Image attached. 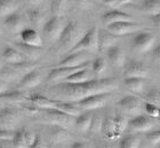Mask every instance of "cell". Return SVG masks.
Returning a JSON list of instances; mask_svg holds the SVG:
<instances>
[{"mask_svg": "<svg viewBox=\"0 0 160 148\" xmlns=\"http://www.w3.org/2000/svg\"><path fill=\"white\" fill-rule=\"evenodd\" d=\"M12 142H13L14 148H28L25 139H24V129H20L15 131Z\"/></svg>", "mask_w": 160, "mask_h": 148, "instance_id": "37", "label": "cell"}, {"mask_svg": "<svg viewBox=\"0 0 160 148\" xmlns=\"http://www.w3.org/2000/svg\"><path fill=\"white\" fill-rule=\"evenodd\" d=\"M118 106L122 109L123 112L132 114V115H141V113L144 108V102L138 97L128 95L125 96L118 102Z\"/></svg>", "mask_w": 160, "mask_h": 148, "instance_id": "7", "label": "cell"}, {"mask_svg": "<svg viewBox=\"0 0 160 148\" xmlns=\"http://www.w3.org/2000/svg\"><path fill=\"white\" fill-rule=\"evenodd\" d=\"M10 90V83L5 82L2 80H0V95L1 93H5V92L9 91Z\"/></svg>", "mask_w": 160, "mask_h": 148, "instance_id": "47", "label": "cell"}, {"mask_svg": "<svg viewBox=\"0 0 160 148\" xmlns=\"http://www.w3.org/2000/svg\"><path fill=\"white\" fill-rule=\"evenodd\" d=\"M27 98L28 96L25 95L24 91L9 90V91L0 95V107L2 108V106H5L6 104H12V103H22L24 100H27Z\"/></svg>", "mask_w": 160, "mask_h": 148, "instance_id": "19", "label": "cell"}, {"mask_svg": "<svg viewBox=\"0 0 160 148\" xmlns=\"http://www.w3.org/2000/svg\"><path fill=\"white\" fill-rule=\"evenodd\" d=\"M1 58L3 59V62L8 63V65H16V64L25 62V58L12 46H7L3 49Z\"/></svg>", "mask_w": 160, "mask_h": 148, "instance_id": "24", "label": "cell"}, {"mask_svg": "<svg viewBox=\"0 0 160 148\" xmlns=\"http://www.w3.org/2000/svg\"><path fill=\"white\" fill-rule=\"evenodd\" d=\"M27 102H29L30 104H32L37 108L41 109V111H43V109H55L57 104L56 100H54V99L49 98V97H46V96L38 95V93L28 97Z\"/></svg>", "mask_w": 160, "mask_h": 148, "instance_id": "16", "label": "cell"}, {"mask_svg": "<svg viewBox=\"0 0 160 148\" xmlns=\"http://www.w3.org/2000/svg\"><path fill=\"white\" fill-rule=\"evenodd\" d=\"M123 84L129 91L135 93H141L144 88L143 79H138V78H126L123 80Z\"/></svg>", "mask_w": 160, "mask_h": 148, "instance_id": "30", "label": "cell"}, {"mask_svg": "<svg viewBox=\"0 0 160 148\" xmlns=\"http://www.w3.org/2000/svg\"><path fill=\"white\" fill-rule=\"evenodd\" d=\"M147 140L150 142V145H159L160 144V129L159 130H152L150 132H147Z\"/></svg>", "mask_w": 160, "mask_h": 148, "instance_id": "42", "label": "cell"}, {"mask_svg": "<svg viewBox=\"0 0 160 148\" xmlns=\"http://www.w3.org/2000/svg\"><path fill=\"white\" fill-rule=\"evenodd\" d=\"M89 66V63L88 64H85L82 66H78V67H55L49 72L48 76H47V82L48 83H61L63 82L64 80H67L69 76H71L73 73L78 72L80 69H86Z\"/></svg>", "mask_w": 160, "mask_h": 148, "instance_id": "8", "label": "cell"}, {"mask_svg": "<svg viewBox=\"0 0 160 148\" xmlns=\"http://www.w3.org/2000/svg\"><path fill=\"white\" fill-rule=\"evenodd\" d=\"M126 78H138L144 79L148 76V69L140 62H130L125 71Z\"/></svg>", "mask_w": 160, "mask_h": 148, "instance_id": "18", "label": "cell"}, {"mask_svg": "<svg viewBox=\"0 0 160 148\" xmlns=\"http://www.w3.org/2000/svg\"><path fill=\"white\" fill-rule=\"evenodd\" d=\"M0 148H14L13 142L10 140H1L0 141Z\"/></svg>", "mask_w": 160, "mask_h": 148, "instance_id": "51", "label": "cell"}, {"mask_svg": "<svg viewBox=\"0 0 160 148\" xmlns=\"http://www.w3.org/2000/svg\"><path fill=\"white\" fill-rule=\"evenodd\" d=\"M117 87L118 82L114 78H101L83 83H56L49 89V93L55 97L54 100L56 102L74 104L89 96L113 91Z\"/></svg>", "mask_w": 160, "mask_h": 148, "instance_id": "1", "label": "cell"}, {"mask_svg": "<svg viewBox=\"0 0 160 148\" xmlns=\"http://www.w3.org/2000/svg\"><path fill=\"white\" fill-rule=\"evenodd\" d=\"M24 139H25V144H27L28 148H30L34 144V141H36L37 136L34 135L32 131H30V130L24 129Z\"/></svg>", "mask_w": 160, "mask_h": 148, "instance_id": "44", "label": "cell"}, {"mask_svg": "<svg viewBox=\"0 0 160 148\" xmlns=\"http://www.w3.org/2000/svg\"><path fill=\"white\" fill-rule=\"evenodd\" d=\"M143 111L147 113V115L149 117H158V114H159V107L153 104H149V103L144 102V108Z\"/></svg>", "mask_w": 160, "mask_h": 148, "instance_id": "43", "label": "cell"}, {"mask_svg": "<svg viewBox=\"0 0 160 148\" xmlns=\"http://www.w3.org/2000/svg\"><path fill=\"white\" fill-rule=\"evenodd\" d=\"M151 21H152L154 26L160 31V13L157 14V15H154V16H151Z\"/></svg>", "mask_w": 160, "mask_h": 148, "instance_id": "49", "label": "cell"}, {"mask_svg": "<svg viewBox=\"0 0 160 148\" xmlns=\"http://www.w3.org/2000/svg\"><path fill=\"white\" fill-rule=\"evenodd\" d=\"M102 22L108 26L110 24L119 23V22H134V18L121 10H110L102 16Z\"/></svg>", "mask_w": 160, "mask_h": 148, "instance_id": "17", "label": "cell"}, {"mask_svg": "<svg viewBox=\"0 0 160 148\" xmlns=\"http://www.w3.org/2000/svg\"><path fill=\"white\" fill-rule=\"evenodd\" d=\"M107 56L109 62L116 67H121L125 64V53L122 48L118 45L107 50Z\"/></svg>", "mask_w": 160, "mask_h": 148, "instance_id": "20", "label": "cell"}, {"mask_svg": "<svg viewBox=\"0 0 160 148\" xmlns=\"http://www.w3.org/2000/svg\"><path fill=\"white\" fill-rule=\"evenodd\" d=\"M158 117H160V107H159V114H158Z\"/></svg>", "mask_w": 160, "mask_h": 148, "instance_id": "54", "label": "cell"}, {"mask_svg": "<svg viewBox=\"0 0 160 148\" xmlns=\"http://www.w3.org/2000/svg\"><path fill=\"white\" fill-rule=\"evenodd\" d=\"M152 58H153L154 62L160 63V45H158L152 51Z\"/></svg>", "mask_w": 160, "mask_h": 148, "instance_id": "48", "label": "cell"}, {"mask_svg": "<svg viewBox=\"0 0 160 148\" xmlns=\"http://www.w3.org/2000/svg\"><path fill=\"white\" fill-rule=\"evenodd\" d=\"M14 48H15L24 58L30 59V62H34V60L40 56V54H41L39 48L28 46V45H25V43H23V42H16Z\"/></svg>", "mask_w": 160, "mask_h": 148, "instance_id": "21", "label": "cell"}, {"mask_svg": "<svg viewBox=\"0 0 160 148\" xmlns=\"http://www.w3.org/2000/svg\"><path fill=\"white\" fill-rule=\"evenodd\" d=\"M118 40H119L118 36L111 34L110 32H108L107 30H98V32H97V48H98V51H107L108 49H110L111 47L117 46Z\"/></svg>", "mask_w": 160, "mask_h": 148, "instance_id": "13", "label": "cell"}, {"mask_svg": "<svg viewBox=\"0 0 160 148\" xmlns=\"http://www.w3.org/2000/svg\"><path fill=\"white\" fill-rule=\"evenodd\" d=\"M141 10L149 14L151 16H154L160 13V0H145L142 1L140 6Z\"/></svg>", "mask_w": 160, "mask_h": 148, "instance_id": "29", "label": "cell"}, {"mask_svg": "<svg viewBox=\"0 0 160 148\" xmlns=\"http://www.w3.org/2000/svg\"><path fill=\"white\" fill-rule=\"evenodd\" d=\"M3 66H5V64H3V59L1 58V57H0V69H2Z\"/></svg>", "mask_w": 160, "mask_h": 148, "instance_id": "52", "label": "cell"}, {"mask_svg": "<svg viewBox=\"0 0 160 148\" xmlns=\"http://www.w3.org/2000/svg\"><path fill=\"white\" fill-rule=\"evenodd\" d=\"M0 34H1V31H0Z\"/></svg>", "mask_w": 160, "mask_h": 148, "instance_id": "56", "label": "cell"}, {"mask_svg": "<svg viewBox=\"0 0 160 148\" xmlns=\"http://www.w3.org/2000/svg\"><path fill=\"white\" fill-rule=\"evenodd\" d=\"M68 10V2L64 0H54L50 2V13L53 17H63Z\"/></svg>", "mask_w": 160, "mask_h": 148, "instance_id": "31", "label": "cell"}, {"mask_svg": "<svg viewBox=\"0 0 160 148\" xmlns=\"http://www.w3.org/2000/svg\"><path fill=\"white\" fill-rule=\"evenodd\" d=\"M71 148H89L87 142L85 141H74L72 145H71Z\"/></svg>", "mask_w": 160, "mask_h": 148, "instance_id": "50", "label": "cell"}, {"mask_svg": "<svg viewBox=\"0 0 160 148\" xmlns=\"http://www.w3.org/2000/svg\"><path fill=\"white\" fill-rule=\"evenodd\" d=\"M154 36L149 32L141 31L133 39V49L138 54H144L153 47Z\"/></svg>", "mask_w": 160, "mask_h": 148, "instance_id": "10", "label": "cell"}, {"mask_svg": "<svg viewBox=\"0 0 160 148\" xmlns=\"http://www.w3.org/2000/svg\"><path fill=\"white\" fill-rule=\"evenodd\" d=\"M65 25L67 23H65L64 17H52L48 21H46L45 25L42 26V32L47 39L55 41L60 39Z\"/></svg>", "mask_w": 160, "mask_h": 148, "instance_id": "4", "label": "cell"}, {"mask_svg": "<svg viewBox=\"0 0 160 148\" xmlns=\"http://www.w3.org/2000/svg\"><path fill=\"white\" fill-rule=\"evenodd\" d=\"M14 133L15 131L13 130H7V129H1L0 128V141L1 140H13Z\"/></svg>", "mask_w": 160, "mask_h": 148, "instance_id": "45", "label": "cell"}, {"mask_svg": "<svg viewBox=\"0 0 160 148\" xmlns=\"http://www.w3.org/2000/svg\"><path fill=\"white\" fill-rule=\"evenodd\" d=\"M158 148H160V144H159V146H158Z\"/></svg>", "mask_w": 160, "mask_h": 148, "instance_id": "55", "label": "cell"}, {"mask_svg": "<svg viewBox=\"0 0 160 148\" xmlns=\"http://www.w3.org/2000/svg\"><path fill=\"white\" fill-rule=\"evenodd\" d=\"M141 144V139L136 135H128L120 139L119 148H138Z\"/></svg>", "mask_w": 160, "mask_h": 148, "instance_id": "33", "label": "cell"}, {"mask_svg": "<svg viewBox=\"0 0 160 148\" xmlns=\"http://www.w3.org/2000/svg\"><path fill=\"white\" fill-rule=\"evenodd\" d=\"M113 122H114V127H116V132L117 135L119 136L121 132L125 131V129L128 127V121L127 118L122 115H118L116 117H113Z\"/></svg>", "mask_w": 160, "mask_h": 148, "instance_id": "39", "label": "cell"}, {"mask_svg": "<svg viewBox=\"0 0 160 148\" xmlns=\"http://www.w3.org/2000/svg\"><path fill=\"white\" fill-rule=\"evenodd\" d=\"M20 76V74L10 65H5L2 69H0V80H2L5 82L12 83L14 81H16Z\"/></svg>", "mask_w": 160, "mask_h": 148, "instance_id": "32", "label": "cell"}, {"mask_svg": "<svg viewBox=\"0 0 160 148\" xmlns=\"http://www.w3.org/2000/svg\"><path fill=\"white\" fill-rule=\"evenodd\" d=\"M94 74L93 71L89 69V66L86 67V69H82L78 71V72L73 73L71 76H69L67 80H64L63 82L67 83H83L87 82V81H90V80H94Z\"/></svg>", "mask_w": 160, "mask_h": 148, "instance_id": "22", "label": "cell"}, {"mask_svg": "<svg viewBox=\"0 0 160 148\" xmlns=\"http://www.w3.org/2000/svg\"><path fill=\"white\" fill-rule=\"evenodd\" d=\"M143 99L145 103L149 104H153V105L160 107V90L157 89H151L148 92H145L143 95Z\"/></svg>", "mask_w": 160, "mask_h": 148, "instance_id": "36", "label": "cell"}, {"mask_svg": "<svg viewBox=\"0 0 160 148\" xmlns=\"http://www.w3.org/2000/svg\"><path fill=\"white\" fill-rule=\"evenodd\" d=\"M83 34H85V32L81 29V26H80L77 22L72 21V22L67 23L63 32L61 34L60 39H58V42H60L61 47L64 50L70 51L79 42V40L82 38Z\"/></svg>", "mask_w": 160, "mask_h": 148, "instance_id": "2", "label": "cell"}, {"mask_svg": "<svg viewBox=\"0 0 160 148\" xmlns=\"http://www.w3.org/2000/svg\"><path fill=\"white\" fill-rule=\"evenodd\" d=\"M107 69V60L103 57H97L92 63V71L94 74H102Z\"/></svg>", "mask_w": 160, "mask_h": 148, "instance_id": "38", "label": "cell"}, {"mask_svg": "<svg viewBox=\"0 0 160 148\" xmlns=\"http://www.w3.org/2000/svg\"><path fill=\"white\" fill-rule=\"evenodd\" d=\"M103 120L101 115H95L92 117V123H90L89 131L93 133H100L102 131V127H103Z\"/></svg>", "mask_w": 160, "mask_h": 148, "instance_id": "40", "label": "cell"}, {"mask_svg": "<svg viewBox=\"0 0 160 148\" xmlns=\"http://www.w3.org/2000/svg\"><path fill=\"white\" fill-rule=\"evenodd\" d=\"M55 109H58V111L67 114L68 116H71V117H77V116H79L81 114V109H79L77 106H74L71 103L57 102Z\"/></svg>", "mask_w": 160, "mask_h": 148, "instance_id": "28", "label": "cell"}, {"mask_svg": "<svg viewBox=\"0 0 160 148\" xmlns=\"http://www.w3.org/2000/svg\"><path fill=\"white\" fill-rule=\"evenodd\" d=\"M105 30L108 32H110L111 34L119 38L121 36H126V34H130V33L141 32L142 25H140L136 22H119V23L108 25Z\"/></svg>", "mask_w": 160, "mask_h": 148, "instance_id": "9", "label": "cell"}, {"mask_svg": "<svg viewBox=\"0 0 160 148\" xmlns=\"http://www.w3.org/2000/svg\"><path fill=\"white\" fill-rule=\"evenodd\" d=\"M128 127L132 130L137 132H150L153 130V122L149 116H145L143 114L137 116H134L132 120L128 121Z\"/></svg>", "mask_w": 160, "mask_h": 148, "instance_id": "12", "label": "cell"}, {"mask_svg": "<svg viewBox=\"0 0 160 148\" xmlns=\"http://www.w3.org/2000/svg\"><path fill=\"white\" fill-rule=\"evenodd\" d=\"M30 148H47V146H46V144L43 142L42 138H41V137H39V136H37L36 141H34V144L31 146Z\"/></svg>", "mask_w": 160, "mask_h": 148, "instance_id": "46", "label": "cell"}, {"mask_svg": "<svg viewBox=\"0 0 160 148\" xmlns=\"http://www.w3.org/2000/svg\"><path fill=\"white\" fill-rule=\"evenodd\" d=\"M92 117L93 116L90 114H80L79 116L76 117L74 124L77 127V129L81 132H87L89 131L90 123H92Z\"/></svg>", "mask_w": 160, "mask_h": 148, "instance_id": "34", "label": "cell"}, {"mask_svg": "<svg viewBox=\"0 0 160 148\" xmlns=\"http://www.w3.org/2000/svg\"><path fill=\"white\" fill-rule=\"evenodd\" d=\"M20 3L14 0H0V17H7L16 13Z\"/></svg>", "mask_w": 160, "mask_h": 148, "instance_id": "27", "label": "cell"}, {"mask_svg": "<svg viewBox=\"0 0 160 148\" xmlns=\"http://www.w3.org/2000/svg\"><path fill=\"white\" fill-rule=\"evenodd\" d=\"M130 2L132 1H129V0H105V1H103L104 5L111 7L112 10H119V8L126 6Z\"/></svg>", "mask_w": 160, "mask_h": 148, "instance_id": "41", "label": "cell"}, {"mask_svg": "<svg viewBox=\"0 0 160 148\" xmlns=\"http://www.w3.org/2000/svg\"><path fill=\"white\" fill-rule=\"evenodd\" d=\"M111 92H105V93H97V95L89 96L87 98H83L79 102L74 103L73 105L77 106L79 109H97L107 105L108 100L110 99Z\"/></svg>", "mask_w": 160, "mask_h": 148, "instance_id": "5", "label": "cell"}, {"mask_svg": "<svg viewBox=\"0 0 160 148\" xmlns=\"http://www.w3.org/2000/svg\"><path fill=\"white\" fill-rule=\"evenodd\" d=\"M90 59V54L86 51H79V53H71L67 57H64L57 67H78L85 64H88Z\"/></svg>", "mask_w": 160, "mask_h": 148, "instance_id": "11", "label": "cell"}, {"mask_svg": "<svg viewBox=\"0 0 160 148\" xmlns=\"http://www.w3.org/2000/svg\"><path fill=\"white\" fill-rule=\"evenodd\" d=\"M102 131L104 132V135L107 136V138L109 139H114L117 138L118 135L116 132V127H114L113 117H107L103 120V127H102Z\"/></svg>", "mask_w": 160, "mask_h": 148, "instance_id": "35", "label": "cell"}, {"mask_svg": "<svg viewBox=\"0 0 160 148\" xmlns=\"http://www.w3.org/2000/svg\"><path fill=\"white\" fill-rule=\"evenodd\" d=\"M41 80H42L41 72L38 69H33V71H31V72L27 73L25 75L22 76L20 83H18V90L23 91V90H27V89L38 87L41 83Z\"/></svg>", "mask_w": 160, "mask_h": 148, "instance_id": "14", "label": "cell"}, {"mask_svg": "<svg viewBox=\"0 0 160 148\" xmlns=\"http://www.w3.org/2000/svg\"><path fill=\"white\" fill-rule=\"evenodd\" d=\"M48 137L53 142H64L70 139V133L65 128L58 125H50L48 129Z\"/></svg>", "mask_w": 160, "mask_h": 148, "instance_id": "23", "label": "cell"}, {"mask_svg": "<svg viewBox=\"0 0 160 148\" xmlns=\"http://www.w3.org/2000/svg\"><path fill=\"white\" fill-rule=\"evenodd\" d=\"M28 17L32 25L36 27H42L45 25V14L42 13V10L38 8V7H32L30 9H28Z\"/></svg>", "mask_w": 160, "mask_h": 148, "instance_id": "26", "label": "cell"}, {"mask_svg": "<svg viewBox=\"0 0 160 148\" xmlns=\"http://www.w3.org/2000/svg\"><path fill=\"white\" fill-rule=\"evenodd\" d=\"M20 38L21 42L25 43L28 46L36 47V48H40L42 46V39L34 29H30V27L23 29L20 32Z\"/></svg>", "mask_w": 160, "mask_h": 148, "instance_id": "15", "label": "cell"}, {"mask_svg": "<svg viewBox=\"0 0 160 148\" xmlns=\"http://www.w3.org/2000/svg\"><path fill=\"white\" fill-rule=\"evenodd\" d=\"M104 148H113V147H112V146H105Z\"/></svg>", "mask_w": 160, "mask_h": 148, "instance_id": "53", "label": "cell"}, {"mask_svg": "<svg viewBox=\"0 0 160 148\" xmlns=\"http://www.w3.org/2000/svg\"><path fill=\"white\" fill-rule=\"evenodd\" d=\"M23 113L14 107L0 108V125L1 129L13 130V128L21 121Z\"/></svg>", "mask_w": 160, "mask_h": 148, "instance_id": "6", "label": "cell"}, {"mask_svg": "<svg viewBox=\"0 0 160 148\" xmlns=\"http://www.w3.org/2000/svg\"><path fill=\"white\" fill-rule=\"evenodd\" d=\"M97 26H94L85 32L82 38L79 40V42L69 51V53H79V51H86V53H96L98 51L97 48Z\"/></svg>", "mask_w": 160, "mask_h": 148, "instance_id": "3", "label": "cell"}, {"mask_svg": "<svg viewBox=\"0 0 160 148\" xmlns=\"http://www.w3.org/2000/svg\"><path fill=\"white\" fill-rule=\"evenodd\" d=\"M3 24L10 32H21L23 30V18L17 12L5 17Z\"/></svg>", "mask_w": 160, "mask_h": 148, "instance_id": "25", "label": "cell"}]
</instances>
